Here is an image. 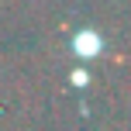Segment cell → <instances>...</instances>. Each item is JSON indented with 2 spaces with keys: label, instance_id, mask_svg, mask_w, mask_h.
<instances>
[{
  "label": "cell",
  "instance_id": "cell-1",
  "mask_svg": "<svg viewBox=\"0 0 131 131\" xmlns=\"http://www.w3.org/2000/svg\"><path fill=\"white\" fill-rule=\"evenodd\" d=\"M72 48H79V55H97V52H100V41H97L93 31H83L76 41H72Z\"/></svg>",
  "mask_w": 131,
  "mask_h": 131
}]
</instances>
